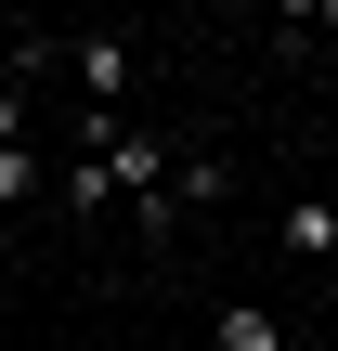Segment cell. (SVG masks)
I'll return each instance as SVG.
<instances>
[{
  "mask_svg": "<svg viewBox=\"0 0 338 351\" xmlns=\"http://www.w3.org/2000/svg\"><path fill=\"white\" fill-rule=\"evenodd\" d=\"M208 339H221V351H287V339H274V313H261V300H221V326H208Z\"/></svg>",
  "mask_w": 338,
  "mask_h": 351,
  "instance_id": "3",
  "label": "cell"
},
{
  "mask_svg": "<svg viewBox=\"0 0 338 351\" xmlns=\"http://www.w3.org/2000/svg\"><path fill=\"white\" fill-rule=\"evenodd\" d=\"M65 208L91 221V208H117V182H104V156H65Z\"/></svg>",
  "mask_w": 338,
  "mask_h": 351,
  "instance_id": "5",
  "label": "cell"
},
{
  "mask_svg": "<svg viewBox=\"0 0 338 351\" xmlns=\"http://www.w3.org/2000/svg\"><path fill=\"white\" fill-rule=\"evenodd\" d=\"M0 143H26V78H0Z\"/></svg>",
  "mask_w": 338,
  "mask_h": 351,
  "instance_id": "7",
  "label": "cell"
},
{
  "mask_svg": "<svg viewBox=\"0 0 338 351\" xmlns=\"http://www.w3.org/2000/svg\"><path fill=\"white\" fill-rule=\"evenodd\" d=\"M169 195H182V208H221V195H234V169H221V156H182V169H169Z\"/></svg>",
  "mask_w": 338,
  "mask_h": 351,
  "instance_id": "4",
  "label": "cell"
},
{
  "mask_svg": "<svg viewBox=\"0 0 338 351\" xmlns=\"http://www.w3.org/2000/svg\"><path fill=\"white\" fill-rule=\"evenodd\" d=\"M39 182H52V169H39V143H0V208H26Z\"/></svg>",
  "mask_w": 338,
  "mask_h": 351,
  "instance_id": "6",
  "label": "cell"
},
{
  "mask_svg": "<svg viewBox=\"0 0 338 351\" xmlns=\"http://www.w3.org/2000/svg\"><path fill=\"white\" fill-rule=\"evenodd\" d=\"M274 234H287V247H338V195H287Z\"/></svg>",
  "mask_w": 338,
  "mask_h": 351,
  "instance_id": "2",
  "label": "cell"
},
{
  "mask_svg": "<svg viewBox=\"0 0 338 351\" xmlns=\"http://www.w3.org/2000/svg\"><path fill=\"white\" fill-rule=\"evenodd\" d=\"M65 78H78V130H91V117H117V104H130V26L65 39Z\"/></svg>",
  "mask_w": 338,
  "mask_h": 351,
  "instance_id": "1",
  "label": "cell"
}]
</instances>
